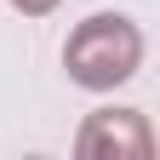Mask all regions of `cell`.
I'll return each instance as SVG.
<instances>
[{
	"label": "cell",
	"instance_id": "obj_1",
	"mask_svg": "<svg viewBox=\"0 0 160 160\" xmlns=\"http://www.w3.org/2000/svg\"><path fill=\"white\" fill-rule=\"evenodd\" d=\"M63 69H69L74 86H86V92L126 86V80L143 69V29H137L132 17H120V12H97V17H86V23L69 34Z\"/></svg>",
	"mask_w": 160,
	"mask_h": 160
},
{
	"label": "cell",
	"instance_id": "obj_2",
	"mask_svg": "<svg viewBox=\"0 0 160 160\" xmlns=\"http://www.w3.org/2000/svg\"><path fill=\"white\" fill-rule=\"evenodd\" d=\"M74 154L80 160H149L154 154V132H149L143 109H97L80 126Z\"/></svg>",
	"mask_w": 160,
	"mask_h": 160
},
{
	"label": "cell",
	"instance_id": "obj_3",
	"mask_svg": "<svg viewBox=\"0 0 160 160\" xmlns=\"http://www.w3.org/2000/svg\"><path fill=\"white\" fill-rule=\"evenodd\" d=\"M23 17H46V12H57V0H12Z\"/></svg>",
	"mask_w": 160,
	"mask_h": 160
}]
</instances>
